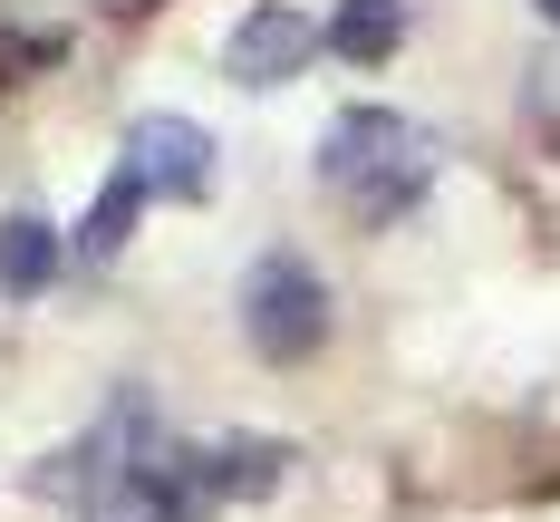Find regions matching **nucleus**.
<instances>
[{
  "instance_id": "obj_8",
  "label": "nucleus",
  "mask_w": 560,
  "mask_h": 522,
  "mask_svg": "<svg viewBox=\"0 0 560 522\" xmlns=\"http://www.w3.org/2000/svg\"><path fill=\"white\" fill-rule=\"evenodd\" d=\"M541 20H551V30H560V0H541Z\"/></svg>"
},
{
  "instance_id": "obj_5",
  "label": "nucleus",
  "mask_w": 560,
  "mask_h": 522,
  "mask_svg": "<svg viewBox=\"0 0 560 522\" xmlns=\"http://www.w3.org/2000/svg\"><path fill=\"white\" fill-rule=\"evenodd\" d=\"M58 271H68L58 223L49 213H10V223H0V300H49Z\"/></svg>"
},
{
  "instance_id": "obj_7",
  "label": "nucleus",
  "mask_w": 560,
  "mask_h": 522,
  "mask_svg": "<svg viewBox=\"0 0 560 522\" xmlns=\"http://www.w3.org/2000/svg\"><path fill=\"white\" fill-rule=\"evenodd\" d=\"M136 213H145V184L116 165L107 184H97V204H88V223H78V262H116L126 232H136Z\"/></svg>"
},
{
  "instance_id": "obj_1",
  "label": "nucleus",
  "mask_w": 560,
  "mask_h": 522,
  "mask_svg": "<svg viewBox=\"0 0 560 522\" xmlns=\"http://www.w3.org/2000/svg\"><path fill=\"white\" fill-rule=\"evenodd\" d=\"M425 174H435V146H425L396 107H348L329 136H319V184L358 204V223H396V213L425 194Z\"/></svg>"
},
{
  "instance_id": "obj_6",
  "label": "nucleus",
  "mask_w": 560,
  "mask_h": 522,
  "mask_svg": "<svg viewBox=\"0 0 560 522\" xmlns=\"http://www.w3.org/2000/svg\"><path fill=\"white\" fill-rule=\"evenodd\" d=\"M396 39H406V0H338L329 49L348 58V68H377V58H396Z\"/></svg>"
},
{
  "instance_id": "obj_3",
  "label": "nucleus",
  "mask_w": 560,
  "mask_h": 522,
  "mask_svg": "<svg viewBox=\"0 0 560 522\" xmlns=\"http://www.w3.org/2000/svg\"><path fill=\"white\" fill-rule=\"evenodd\" d=\"M126 174H136L145 194H165V204H203L213 174H223V146H213L194 116H136V126H126Z\"/></svg>"
},
{
  "instance_id": "obj_4",
  "label": "nucleus",
  "mask_w": 560,
  "mask_h": 522,
  "mask_svg": "<svg viewBox=\"0 0 560 522\" xmlns=\"http://www.w3.org/2000/svg\"><path fill=\"white\" fill-rule=\"evenodd\" d=\"M319 39H329V30H310L290 0H261V10H242V30L223 39V78H232V88H280V78L310 68Z\"/></svg>"
},
{
  "instance_id": "obj_2",
  "label": "nucleus",
  "mask_w": 560,
  "mask_h": 522,
  "mask_svg": "<svg viewBox=\"0 0 560 522\" xmlns=\"http://www.w3.org/2000/svg\"><path fill=\"white\" fill-rule=\"evenodd\" d=\"M242 339L261 348L271 368H300L310 348L329 339V281L300 252H261L242 271Z\"/></svg>"
}]
</instances>
